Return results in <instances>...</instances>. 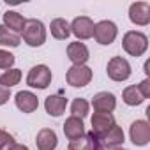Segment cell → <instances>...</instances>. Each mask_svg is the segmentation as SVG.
Returning <instances> with one entry per match:
<instances>
[{
  "mask_svg": "<svg viewBox=\"0 0 150 150\" xmlns=\"http://www.w3.org/2000/svg\"><path fill=\"white\" fill-rule=\"evenodd\" d=\"M138 87V90H139V94L143 96V99H146V97H150V80L146 78V80H143L139 85H136Z\"/></svg>",
  "mask_w": 150,
  "mask_h": 150,
  "instance_id": "cell-27",
  "label": "cell"
},
{
  "mask_svg": "<svg viewBox=\"0 0 150 150\" xmlns=\"http://www.w3.org/2000/svg\"><path fill=\"white\" fill-rule=\"evenodd\" d=\"M20 80H21V71L20 69H9L0 76V85L6 87V88H11V87L18 85Z\"/></svg>",
  "mask_w": 150,
  "mask_h": 150,
  "instance_id": "cell-23",
  "label": "cell"
},
{
  "mask_svg": "<svg viewBox=\"0 0 150 150\" xmlns=\"http://www.w3.org/2000/svg\"><path fill=\"white\" fill-rule=\"evenodd\" d=\"M11 150H28V146H25V145H18V143H16Z\"/></svg>",
  "mask_w": 150,
  "mask_h": 150,
  "instance_id": "cell-29",
  "label": "cell"
},
{
  "mask_svg": "<svg viewBox=\"0 0 150 150\" xmlns=\"http://www.w3.org/2000/svg\"><path fill=\"white\" fill-rule=\"evenodd\" d=\"M117 34H118V28L110 20H103L97 25H94V39L103 46H110L117 39Z\"/></svg>",
  "mask_w": 150,
  "mask_h": 150,
  "instance_id": "cell-4",
  "label": "cell"
},
{
  "mask_svg": "<svg viewBox=\"0 0 150 150\" xmlns=\"http://www.w3.org/2000/svg\"><path fill=\"white\" fill-rule=\"evenodd\" d=\"M129 136H131V141L136 146H145L150 141V125L145 120H136V122L131 124Z\"/></svg>",
  "mask_w": 150,
  "mask_h": 150,
  "instance_id": "cell-8",
  "label": "cell"
},
{
  "mask_svg": "<svg viewBox=\"0 0 150 150\" xmlns=\"http://www.w3.org/2000/svg\"><path fill=\"white\" fill-rule=\"evenodd\" d=\"M21 42V37L14 32H11L7 27L0 25V46H11V48H16L20 46Z\"/></svg>",
  "mask_w": 150,
  "mask_h": 150,
  "instance_id": "cell-22",
  "label": "cell"
},
{
  "mask_svg": "<svg viewBox=\"0 0 150 150\" xmlns=\"http://www.w3.org/2000/svg\"><path fill=\"white\" fill-rule=\"evenodd\" d=\"M65 80L71 87H76V88L87 87L92 81V69L87 65H72L65 74Z\"/></svg>",
  "mask_w": 150,
  "mask_h": 150,
  "instance_id": "cell-5",
  "label": "cell"
},
{
  "mask_svg": "<svg viewBox=\"0 0 150 150\" xmlns=\"http://www.w3.org/2000/svg\"><path fill=\"white\" fill-rule=\"evenodd\" d=\"M25 23H27V20L20 14V13H16V11H7L6 14H4V27H7L11 32H14V34H23V28H25Z\"/></svg>",
  "mask_w": 150,
  "mask_h": 150,
  "instance_id": "cell-17",
  "label": "cell"
},
{
  "mask_svg": "<svg viewBox=\"0 0 150 150\" xmlns=\"http://www.w3.org/2000/svg\"><path fill=\"white\" fill-rule=\"evenodd\" d=\"M23 39L32 48L42 46L44 41H46V28H44L42 21H39V20H27L25 28H23Z\"/></svg>",
  "mask_w": 150,
  "mask_h": 150,
  "instance_id": "cell-1",
  "label": "cell"
},
{
  "mask_svg": "<svg viewBox=\"0 0 150 150\" xmlns=\"http://www.w3.org/2000/svg\"><path fill=\"white\" fill-rule=\"evenodd\" d=\"M14 101H16L18 110H21L23 113H34V111L39 108V99H37V96H34V94L28 92V90L18 92Z\"/></svg>",
  "mask_w": 150,
  "mask_h": 150,
  "instance_id": "cell-13",
  "label": "cell"
},
{
  "mask_svg": "<svg viewBox=\"0 0 150 150\" xmlns=\"http://www.w3.org/2000/svg\"><path fill=\"white\" fill-rule=\"evenodd\" d=\"M115 125V118L111 113H99L96 111L94 117H92V134L99 139L101 136H104L111 127Z\"/></svg>",
  "mask_w": 150,
  "mask_h": 150,
  "instance_id": "cell-7",
  "label": "cell"
},
{
  "mask_svg": "<svg viewBox=\"0 0 150 150\" xmlns=\"http://www.w3.org/2000/svg\"><path fill=\"white\" fill-rule=\"evenodd\" d=\"M88 103L85 101V99H81V97H78V99H74L72 101V104H71V113H72V117H76V118H85L87 115H88Z\"/></svg>",
  "mask_w": 150,
  "mask_h": 150,
  "instance_id": "cell-24",
  "label": "cell"
},
{
  "mask_svg": "<svg viewBox=\"0 0 150 150\" xmlns=\"http://www.w3.org/2000/svg\"><path fill=\"white\" fill-rule=\"evenodd\" d=\"M96 150H103V146H97V148H96Z\"/></svg>",
  "mask_w": 150,
  "mask_h": 150,
  "instance_id": "cell-31",
  "label": "cell"
},
{
  "mask_svg": "<svg viewBox=\"0 0 150 150\" xmlns=\"http://www.w3.org/2000/svg\"><path fill=\"white\" fill-rule=\"evenodd\" d=\"M122 46H124V50L131 57H141L146 51V48H148V39H146L145 34L136 32V30H131V32H127L124 35Z\"/></svg>",
  "mask_w": 150,
  "mask_h": 150,
  "instance_id": "cell-2",
  "label": "cell"
},
{
  "mask_svg": "<svg viewBox=\"0 0 150 150\" xmlns=\"http://www.w3.org/2000/svg\"><path fill=\"white\" fill-rule=\"evenodd\" d=\"M99 143H101V146H108V148H115V146L122 145L124 143V131H122V127H118L115 124L104 136L99 138Z\"/></svg>",
  "mask_w": 150,
  "mask_h": 150,
  "instance_id": "cell-16",
  "label": "cell"
},
{
  "mask_svg": "<svg viewBox=\"0 0 150 150\" xmlns=\"http://www.w3.org/2000/svg\"><path fill=\"white\" fill-rule=\"evenodd\" d=\"M13 64H14V55L6 50H0V69H11Z\"/></svg>",
  "mask_w": 150,
  "mask_h": 150,
  "instance_id": "cell-26",
  "label": "cell"
},
{
  "mask_svg": "<svg viewBox=\"0 0 150 150\" xmlns=\"http://www.w3.org/2000/svg\"><path fill=\"white\" fill-rule=\"evenodd\" d=\"M122 99H124V103L127 104V106H139L145 99H143V96L139 94V90H138V87L136 85H131V87H127L124 92H122Z\"/></svg>",
  "mask_w": 150,
  "mask_h": 150,
  "instance_id": "cell-21",
  "label": "cell"
},
{
  "mask_svg": "<svg viewBox=\"0 0 150 150\" xmlns=\"http://www.w3.org/2000/svg\"><path fill=\"white\" fill-rule=\"evenodd\" d=\"M50 30H51V35L55 39H60V41H64L71 35V27L64 18H55L50 25Z\"/></svg>",
  "mask_w": 150,
  "mask_h": 150,
  "instance_id": "cell-20",
  "label": "cell"
},
{
  "mask_svg": "<svg viewBox=\"0 0 150 150\" xmlns=\"http://www.w3.org/2000/svg\"><path fill=\"white\" fill-rule=\"evenodd\" d=\"M64 134L67 139L74 141L85 134V125H83V120L81 118H76V117H69L64 124Z\"/></svg>",
  "mask_w": 150,
  "mask_h": 150,
  "instance_id": "cell-14",
  "label": "cell"
},
{
  "mask_svg": "<svg viewBox=\"0 0 150 150\" xmlns=\"http://www.w3.org/2000/svg\"><path fill=\"white\" fill-rule=\"evenodd\" d=\"M129 20L134 25L145 27L150 23V4L148 2H134L129 7Z\"/></svg>",
  "mask_w": 150,
  "mask_h": 150,
  "instance_id": "cell-9",
  "label": "cell"
},
{
  "mask_svg": "<svg viewBox=\"0 0 150 150\" xmlns=\"http://www.w3.org/2000/svg\"><path fill=\"white\" fill-rule=\"evenodd\" d=\"M35 143H37V148L39 150H55L57 148V132L53 129H41L37 132V138H35Z\"/></svg>",
  "mask_w": 150,
  "mask_h": 150,
  "instance_id": "cell-15",
  "label": "cell"
},
{
  "mask_svg": "<svg viewBox=\"0 0 150 150\" xmlns=\"http://www.w3.org/2000/svg\"><path fill=\"white\" fill-rule=\"evenodd\" d=\"M65 106H67V99L62 96H50L44 101V108H46L48 115H51V117H60L65 111Z\"/></svg>",
  "mask_w": 150,
  "mask_h": 150,
  "instance_id": "cell-19",
  "label": "cell"
},
{
  "mask_svg": "<svg viewBox=\"0 0 150 150\" xmlns=\"http://www.w3.org/2000/svg\"><path fill=\"white\" fill-rule=\"evenodd\" d=\"M71 27V34H74L78 39L85 41L90 39L94 35V21L88 16H80V18H74V21L69 25Z\"/></svg>",
  "mask_w": 150,
  "mask_h": 150,
  "instance_id": "cell-10",
  "label": "cell"
},
{
  "mask_svg": "<svg viewBox=\"0 0 150 150\" xmlns=\"http://www.w3.org/2000/svg\"><path fill=\"white\" fill-rule=\"evenodd\" d=\"M97 146H101V143L92 132H87L81 138L69 143V150H96Z\"/></svg>",
  "mask_w": 150,
  "mask_h": 150,
  "instance_id": "cell-18",
  "label": "cell"
},
{
  "mask_svg": "<svg viewBox=\"0 0 150 150\" xmlns=\"http://www.w3.org/2000/svg\"><path fill=\"white\" fill-rule=\"evenodd\" d=\"M14 145H16L14 138L9 132H6V131L0 129V150H11Z\"/></svg>",
  "mask_w": 150,
  "mask_h": 150,
  "instance_id": "cell-25",
  "label": "cell"
},
{
  "mask_svg": "<svg viewBox=\"0 0 150 150\" xmlns=\"http://www.w3.org/2000/svg\"><path fill=\"white\" fill-rule=\"evenodd\" d=\"M113 150H125V148H118V146H115V148H113Z\"/></svg>",
  "mask_w": 150,
  "mask_h": 150,
  "instance_id": "cell-30",
  "label": "cell"
},
{
  "mask_svg": "<svg viewBox=\"0 0 150 150\" xmlns=\"http://www.w3.org/2000/svg\"><path fill=\"white\" fill-rule=\"evenodd\" d=\"M106 72L113 81H125L131 76V65L125 58L113 57L106 65Z\"/></svg>",
  "mask_w": 150,
  "mask_h": 150,
  "instance_id": "cell-6",
  "label": "cell"
},
{
  "mask_svg": "<svg viewBox=\"0 0 150 150\" xmlns=\"http://www.w3.org/2000/svg\"><path fill=\"white\" fill-rule=\"evenodd\" d=\"M9 97H11V90L0 85V106H2V104H6V103L9 101Z\"/></svg>",
  "mask_w": 150,
  "mask_h": 150,
  "instance_id": "cell-28",
  "label": "cell"
},
{
  "mask_svg": "<svg viewBox=\"0 0 150 150\" xmlns=\"http://www.w3.org/2000/svg\"><path fill=\"white\" fill-rule=\"evenodd\" d=\"M92 106L99 113H111L117 106V99L111 92H99L92 99Z\"/></svg>",
  "mask_w": 150,
  "mask_h": 150,
  "instance_id": "cell-12",
  "label": "cell"
},
{
  "mask_svg": "<svg viewBox=\"0 0 150 150\" xmlns=\"http://www.w3.org/2000/svg\"><path fill=\"white\" fill-rule=\"evenodd\" d=\"M67 57L72 62V65H85V62L88 60L90 53H88V48L83 42L76 41V42H71L67 46Z\"/></svg>",
  "mask_w": 150,
  "mask_h": 150,
  "instance_id": "cell-11",
  "label": "cell"
},
{
  "mask_svg": "<svg viewBox=\"0 0 150 150\" xmlns=\"http://www.w3.org/2000/svg\"><path fill=\"white\" fill-rule=\"evenodd\" d=\"M50 83H51V71H50L48 65L39 64V65H34L30 69L28 76H27V85L28 87L44 90V88L50 87Z\"/></svg>",
  "mask_w": 150,
  "mask_h": 150,
  "instance_id": "cell-3",
  "label": "cell"
}]
</instances>
